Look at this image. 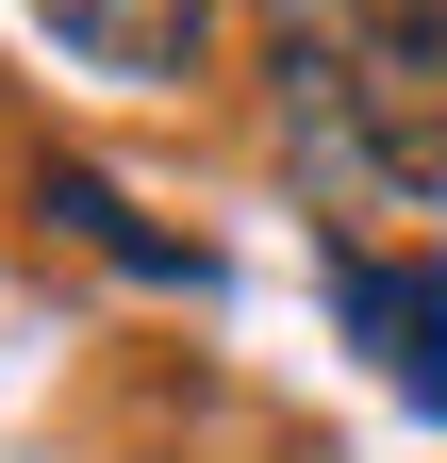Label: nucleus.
Returning <instances> with one entry per match:
<instances>
[{
	"label": "nucleus",
	"instance_id": "obj_1",
	"mask_svg": "<svg viewBox=\"0 0 447 463\" xmlns=\"http://www.w3.org/2000/svg\"><path fill=\"white\" fill-rule=\"evenodd\" d=\"M265 99L315 199H447V0H265Z\"/></svg>",
	"mask_w": 447,
	"mask_h": 463
},
{
	"label": "nucleus",
	"instance_id": "obj_4",
	"mask_svg": "<svg viewBox=\"0 0 447 463\" xmlns=\"http://www.w3.org/2000/svg\"><path fill=\"white\" fill-rule=\"evenodd\" d=\"M33 215H50V232H83L100 265L166 281V298H215V249H183V232H149V215H133L117 183H100V165H50V183H33Z\"/></svg>",
	"mask_w": 447,
	"mask_h": 463
},
{
	"label": "nucleus",
	"instance_id": "obj_3",
	"mask_svg": "<svg viewBox=\"0 0 447 463\" xmlns=\"http://www.w3.org/2000/svg\"><path fill=\"white\" fill-rule=\"evenodd\" d=\"M17 17L100 83H199V50H215V0H17Z\"/></svg>",
	"mask_w": 447,
	"mask_h": 463
},
{
	"label": "nucleus",
	"instance_id": "obj_2",
	"mask_svg": "<svg viewBox=\"0 0 447 463\" xmlns=\"http://www.w3.org/2000/svg\"><path fill=\"white\" fill-rule=\"evenodd\" d=\"M331 315L348 347H381V381L447 414V265H398V249H331Z\"/></svg>",
	"mask_w": 447,
	"mask_h": 463
}]
</instances>
